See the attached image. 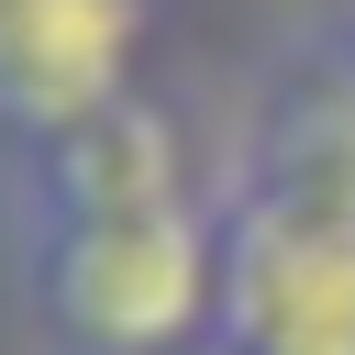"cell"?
Returning a JSON list of instances; mask_svg holds the SVG:
<instances>
[{"label": "cell", "instance_id": "cell-4", "mask_svg": "<svg viewBox=\"0 0 355 355\" xmlns=\"http://www.w3.org/2000/svg\"><path fill=\"white\" fill-rule=\"evenodd\" d=\"M11 200H22V233L33 222H111V211H189V200H222V189H200V166H189V122L166 111V100H111L100 122H78L67 144H44L22 178H11Z\"/></svg>", "mask_w": 355, "mask_h": 355}, {"label": "cell", "instance_id": "cell-6", "mask_svg": "<svg viewBox=\"0 0 355 355\" xmlns=\"http://www.w3.org/2000/svg\"><path fill=\"white\" fill-rule=\"evenodd\" d=\"M189 355H244V344H233V333H211V344H189Z\"/></svg>", "mask_w": 355, "mask_h": 355}, {"label": "cell", "instance_id": "cell-2", "mask_svg": "<svg viewBox=\"0 0 355 355\" xmlns=\"http://www.w3.org/2000/svg\"><path fill=\"white\" fill-rule=\"evenodd\" d=\"M222 333L244 355H355V211L222 178Z\"/></svg>", "mask_w": 355, "mask_h": 355}, {"label": "cell", "instance_id": "cell-3", "mask_svg": "<svg viewBox=\"0 0 355 355\" xmlns=\"http://www.w3.org/2000/svg\"><path fill=\"white\" fill-rule=\"evenodd\" d=\"M178 0H0V178L144 89Z\"/></svg>", "mask_w": 355, "mask_h": 355}, {"label": "cell", "instance_id": "cell-1", "mask_svg": "<svg viewBox=\"0 0 355 355\" xmlns=\"http://www.w3.org/2000/svg\"><path fill=\"white\" fill-rule=\"evenodd\" d=\"M22 288L55 355H189L222 333V200L33 222Z\"/></svg>", "mask_w": 355, "mask_h": 355}, {"label": "cell", "instance_id": "cell-5", "mask_svg": "<svg viewBox=\"0 0 355 355\" xmlns=\"http://www.w3.org/2000/svg\"><path fill=\"white\" fill-rule=\"evenodd\" d=\"M233 178H277V189H311V200L355 211V11L333 33H300L266 67V89L244 111Z\"/></svg>", "mask_w": 355, "mask_h": 355}]
</instances>
